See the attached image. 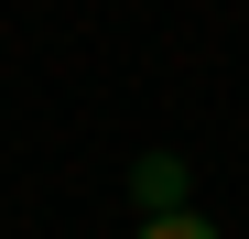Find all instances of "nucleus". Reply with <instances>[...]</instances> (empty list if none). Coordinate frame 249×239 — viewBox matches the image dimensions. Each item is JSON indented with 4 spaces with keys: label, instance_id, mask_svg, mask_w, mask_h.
I'll list each match as a JSON object with an SVG mask.
<instances>
[{
    "label": "nucleus",
    "instance_id": "obj_1",
    "mask_svg": "<svg viewBox=\"0 0 249 239\" xmlns=\"http://www.w3.org/2000/svg\"><path fill=\"white\" fill-rule=\"evenodd\" d=\"M184 185H195V163H184V152H141V163H130L141 218H174V207H184Z\"/></svg>",
    "mask_w": 249,
    "mask_h": 239
},
{
    "label": "nucleus",
    "instance_id": "obj_2",
    "mask_svg": "<svg viewBox=\"0 0 249 239\" xmlns=\"http://www.w3.org/2000/svg\"><path fill=\"white\" fill-rule=\"evenodd\" d=\"M130 239H228V228H217V218H195V207H174V218H141Z\"/></svg>",
    "mask_w": 249,
    "mask_h": 239
}]
</instances>
